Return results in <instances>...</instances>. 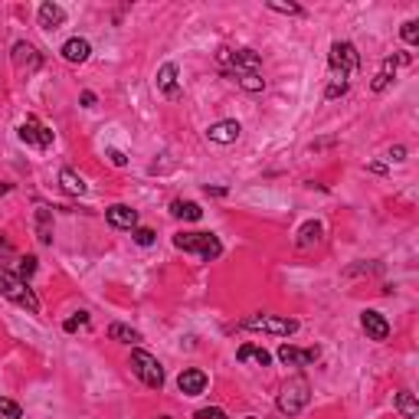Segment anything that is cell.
I'll return each mask as SVG.
<instances>
[{
	"label": "cell",
	"mask_w": 419,
	"mask_h": 419,
	"mask_svg": "<svg viewBox=\"0 0 419 419\" xmlns=\"http://www.w3.org/2000/svg\"><path fill=\"white\" fill-rule=\"evenodd\" d=\"M0 295L7 298V302H13V305L27 308L30 314H37V311H39V298L33 295V288H30L20 276L7 272V269H0Z\"/></svg>",
	"instance_id": "1"
},
{
	"label": "cell",
	"mask_w": 419,
	"mask_h": 419,
	"mask_svg": "<svg viewBox=\"0 0 419 419\" xmlns=\"http://www.w3.org/2000/svg\"><path fill=\"white\" fill-rule=\"evenodd\" d=\"M174 246L181 252H197L203 262H213L223 256V243L213 233H181V236H174Z\"/></svg>",
	"instance_id": "2"
},
{
	"label": "cell",
	"mask_w": 419,
	"mask_h": 419,
	"mask_svg": "<svg viewBox=\"0 0 419 419\" xmlns=\"http://www.w3.org/2000/svg\"><path fill=\"white\" fill-rule=\"evenodd\" d=\"M311 400V383L305 377H292L278 393V413L282 416H298Z\"/></svg>",
	"instance_id": "3"
},
{
	"label": "cell",
	"mask_w": 419,
	"mask_h": 419,
	"mask_svg": "<svg viewBox=\"0 0 419 419\" xmlns=\"http://www.w3.org/2000/svg\"><path fill=\"white\" fill-rule=\"evenodd\" d=\"M239 328H246V331H266V334H276V337H288V334L298 331V321L295 318H285V314H252L246 321H239Z\"/></svg>",
	"instance_id": "4"
},
{
	"label": "cell",
	"mask_w": 419,
	"mask_h": 419,
	"mask_svg": "<svg viewBox=\"0 0 419 419\" xmlns=\"http://www.w3.org/2000/svg\"><path fill=\"white\" fill-rule=\"evenodd\" d=\"M328 63H331V69H334V79H344V82H347V76H354V72L361 69V53L354 49V43L337 39V43H331Z\"/></svg>",
	"instance_id": "5"
},
{
	"label": "cell",
	"mask_w": 419,
	"mask_h": 419,
	"mask_svg": "<svg viewBox=\"0 0 419 419\" xmlns=\"http://www.w3.org/2000/svg\"><path fill=\"white\" fill-rule=\"evenodd\" d=\"M131 370L138 373V380L144 387H151V390H161L164 387V367L148 351H131Z\"/></svg>",
	"instance_id": "6"
},
{
	"label": "cell",
	"mask_w": 419,
	"mask_h": 419,
	"mask_svg": "<svg viewBox=\"0 0 419 419\" xmlns=\"http://www.w3.org/2000/svg\"><path fill=\"white\" fill-rule=\"evenodd\" d=\"M321 357V347H292V344H282L278 347V361L285 363V367H311L314 361Z\"/></svg>",
	"instance_id": "7"
},
{
	"label": "cell",
	"mask_w": 419,
	"mask_h": 419,
	"mask_svg": "<svg viewBox=\"0 0 419 419\" xmlns=\"http://www.w3.org/2000/svg\"><path fill=\"white\" fill-rule=\"evenodd\" d=\"M10 59H13V66H17L20 72H37V69L43 66V56H39V53L30 46V43H13V53H10Z\"/></svg>",
	"instance_id": "8"
},
{
	"label": "cell",
	"mask_w": 419,
	"mask_h": 419,
	"mask_svg": "<svg viewBox=\"0 0 419 419\" xmlns=\"http://www.w3.org/2000/svg\"><path fill=\"white\" fill-rule=\"evenodd\" d=\"M20 138L33 148H49L53 144V131H49L46 124H39L37 118H27V122L20 124Z\"/></svg>",
	"instance_id": "9"
},
{
	"label": "cell",
	"mask_w": 419,
	"mask_h": 419,
	"mask_svg": "<svg viewBox=\"0 0 419 419\" xmlns=\"http://www.w3.org/2000/svg\"><path fill=\"white\" fill-rule=\"evenodd\" d=\"M361 328L370 341H387L390 337V321L383 318L380 311H363L361 314Z\"/></svg>",
	"instance_id": "10"
},
{
	"label": "cell",
	"mask_w": 419,
	"mask_h": 419,
	"mask_svg": "<svg viewBox=\"0 0 419 419\" xmlns=\"http://www.w3.org/2000/svg\"><path fill=\"white\" fill-rule=\"evenodd\" d=\"M207 373L197 370V367H191V370H183L181 377H177V390L183 393V397H200L203 390H207Z\"/></svg>",
	"instance_id": "11"
},
{
	"label": "cell",
	"mask_w": 419,
	"mask_h": 419,
	"mask_svg": "<svg viewBox=\"0 0 419 419\" xmlns=\"http://www.w3.org/2000/svg\"><path fill=\"white\" fill-rule=\"evenodd\" d=\"M105 217H108V223H112L115 229H134V226H138V210L124 207V203L108 207V210H105Z\"/></svg>",
	"instance_id": "12"
},
{
	"label": "cell",
	"mask_w": 419,
	"mask_h": 419,
	"mask_svg": "<svg viewBox=\"0 0 419 419\" xmlns=\"http://www.w3.org/2000/svg\"><path fill=\"white\" fill-rule=\"evenodd\" d=\"M239 131H243V128H239V122H233V118H229V122L210 124L207 138H210V141H217V144H233L239 138Z\"/></svg>",
	"instance_id": "13"
},
{
	"label": "cell",
	"mask_w": 419,
	"mask_h": 419,
	"mask_svg": "<svg viewBox=\"0 0 419 419\" xmlns=\"http://www.w3.org/2000/svg\"><path fill=\"white\" fill-rule=\"evenodd\" d=\"M400 63H410V56L403 53V56H387V59H383V69L377 72V79H373V86H370L373 92H383V89L390 86L393 76H397V66H400Z\"/></svg>",
	"instance_id": "14"
},
{
	"label": "cell",
	"mask_w": 419,
	"mask_h": 419,
	"mask_svg": "<svg viewBox=\"0 0 419 419\" xmlns=\"http://www.w3.org/2000/svg\"><path fill=\"white\" fill-rule=\"evenodd\" d=\"M157 89H161L167 98L181 96V86H177V66H174V63H164V66L157 69Z\"/></svg>",
	"instance_id": "15"
},
{
	"label": "cell",
	"mask_w": 419,
	"mask_h": 419,
	"mask_svg": "<svg viewBox=\"0 0 419 419\" xmlns=\"http://www.w3.org/2000/svg\"><path fill=\"white\" fill-rule=\"evenodd\" d=\"M37 17H39V27L43 30H56L66 23V10L59 7V4H43Z\"/></svg>",
	"instance_id": "16"
},
{
	"label": "cell",
	"mask_w": 419,
	"mask_h": 419,
	"mask_svg": "<svg viewBox=\"0 0 419 419\" xmlns=\"http://www.w3.org/2000/svg\"><path fill=\"white\" fill-rule=\"evenodd\" d=\"M236 357L243 363H259V367H269V363H272V354H269L266 347H259V344H243L236 351Z\"/></svg>",
	"instance_id": "17"
},
{
	"label": "cell",
	"mask_w": 419,
	"mask_h": 419,
	"mask_svg": "<svg viewBox=\"0 0 419 419\" xmlns=\"http://www.w3.org/2000/svg\"><path fill=\"white\" fill-rule=\"evenodd\" d=\"M89 53H92V46H89V39H82V37L69 39L66 46H63V59H66V63H86Z\"/></svg>",
	"instance_id": "18"
},
{
	"label": "cell",
	"mask_w": 419,
	"mask_h": 419,
	"mask_svg": "<svg viewBox=\"0 0 419 419\" xmlns=\"http://www.w3.org/2000/svg\"><path fill=\"white\" fill-rule=\"evenodd\" d=\"M171 213H174L177 219H187V223H197V219L203 217L200 203H193V200H174V203H171Z\"/></svg>",
	"instance_id": "19"
},
{
	"label": "cell",
	"mask_w": 419,
	"mask_h": 419,
	"mask_svg": "<svg viewBox=\"0 0 419 419\" xmlns=\"http://www.w3.org/2000/svg\"><path fill=\"white\" fill-rule=\"evenodd\" d=\"M59 183H63V191L72 193V197H82V193H86V181H82L76 171H69V167L59 171Z\"/></svg>",
	"instance_id": "20"
},
{
	"label": "cell",
	"mask_w": 419,
	"mask_h": 419,
	"mask_svg": "<svg viewBox=\"0 0 419 419\" xmlns=\"http://www.w3.org/2000/svg\"><path fill=\"white\" fill-rule=\"evenodd\" d=\"M393 406L403 413V419H419V403H416V397H413L410 390H400V393H397Z\"/></svg>",
	"instance_id": "21"
},
{
	"label": "cell",
	"mask_w": 419,
	"mask_h": 419,
	"mask_svg": "<svg viewBox=\"0 0 419 419\" xmlns=\"http://www.w3.org/2000/svg\"><path fill=\"white\" fill-rule=\"evenodd\" d=\"M49 219H53V210L49 207H39L37 210V233H39V243H53V226H49Z\"/></svg>",
	"instance_id": "22"
},
{
	"label": "cell",
	"mask_w": 419,
	"mask_h": 419,
	"mask_svg": "<svg viewBox=\"0 0 419 419\" xmlns=\"http://www.w3.org/2000/svg\"><path fill=\"white\" fill-rule=\"evenodd\" d=\"M318 239H321V223H318V219H308L305 226L298 229V246L308 249L311 243H318Z\"/></svg>",
	"instance_id": "23"
},
{
	"label": "cell",
	"mask_w": 419,
	"mask_h": 419,
	"mask_svg": "<svg viewBox=\"0 0 419 419\" xmlns=\"http://www.w3.org/2000/svg\"><path fill=\"white\" fill-rule=\"evenodd\" d=\"M108 337L118 341V344H138L141 341V334L134 331V328H128V324H112V328H108Z\"/></svg>",
	"instance_id": "24"
},
{
	"label": "cell",
	"mask_w": 419,
	"mask_h": 419,
	"mask_svg": "<svg viewBox=\"0 0 419 419\" xmlns=\"http://www.w3.org/2000/svg\"><path fill=\"white\" fill-rule=\"evenodd\" d=\"M33 272H37V256H20L17 276L23 278V282H30V278H33Z\"/></svg>",
	"instance_id": "25"
},
{
	"label": "cell",
	"mask_w": 419,
	"mask_h": 419,
	"mask_svg": "<svg viewBox=\"0 0 419 419\" xmlns=\"http://www.w3.org/2000/svg\"><path fill=\"white\" fill-rule=\"evenodd\" d=\"M400 37L406 39V43H410V46H416V43H419V23H416V20H406V23H403Z\"/></svg>",
	"instance_id": "26"
},
{
	"label": "cell",
	"mask_w": 419,
	"mask_h": 419,
	"mask_svg": "<svg viewBox=\"0 0 419 419\" xmlns=\"http://www.w3.org/2000/svg\"><path fill=\"white\" fill-rule=\"evenodd\" d=\"M23 410H20V403L13 400H0V419H20Z\"/></svg>",
	"instance_id": "27"
},
{
	"label": "cell",
	"mask_w": 419,
	"mask_h": 419,
	"mask_svg": "<svg viewBox=\"0 0 419 419\" xmlns=\"http://www.w3.org/2000/svg\"><path fill=\"white\" fill-rule=\"evenodd\" d=\"M131 236H134V243H138V246H151V243H154V229H148V226H134V229H131Z\"/></svg>",
	"instance_id": "28"
},
{
	"label": "cell",
	"mask_w": 419,
	"mask_h": 419,
	"mask_svg": "<svg viewBox=\"0 0 419 419\" xmlns=\"http://www.w3.org/2000/svg\"><path fill=\"white\" fill-rule=\"evenodd\" d=\"M269 10H278V13H292V17H298V13H302V7H298V4H278V0H269Z\"/></svg>",
	"instance_id": "29"
},
{
	"label": "cell",
	"mask_w": 419,
	"mask_h": 419,
	"mask_svg": "<svg viewBox=\"0 0 419 419\" xmlns=\"http://www.w3.org/2000/svg\"><path fill=\"white\" fill-rule=\"evenodd\" d=\"M86 324H89V314H86V311H79L76 318H69V321L63 324V328H66V331L72 334V331H79V328H86Z\"/></svg>",
	"instance_id": "30"
},
{
	"label": "cell",
	"mask_w": 419,
	"mask_h": 419,
	"mask_svg": "<svg viewBox=\"0 0 419 419\" xmlns=\"http://www.w3.org/2000/svg\"><path fill=\"white\" fill-rule=\"evenodd\" d=\"M347 92V82L344 79H334L331 86H328V92H324V98H337V96H344Z\"/></svg>",
	"instance_id": "31"
},
{
	"label": "cell",
	"mask_w": 419,
	"mask_h": 419,
	"mask_svg": "<svg viewBox=\"0 0 419 419\" xmlns=\"http://www.w3.org/2000/svg\"><path fill=\"white\" fill-rule=\"evenodd\" d=\"M108 157H112L115 167H124V164H128V157H124V154L118 151V148H108Z\"/></svg>",
	"instance_id": "32"
},
{
	"label": "cell",
	"mask_w": 419,
	"mask_h": 419,
	"mask_svg": "<svg viewBox=\"0 0 419 419\" xmlns=\"http://www.w3.org/2000/svg\"><path fill=\"white\" fill-rule=\"evenodd\" d=\"M197 419H226V413L223 410H200L197 413Z\"/></svg>",
	"instance_id": "33"
},
{
	"label": "cell",
	"mask_w": 419,
	"mask_h": 419,
	"mask_svg": "<svg viewBox=\"0 0 419 419\" xmlns=\"http://www.w3.org/2000/svg\"><path fill=\"white\" fill-rule=\"evenodd\" d=\"M390 161H406V148H400V144L390 148Z\"/></svg>",
	"instance_id": "34"
},
{
	"label": "cell",
	"mask_w": 419,
	"mask_h": 419,
	"mask_svg": "<svg viewBox=\"0 0 419 419\" xmlns=\"http://www.w3.org/2000/svg\"><path fill=\"white\" fill-rule=\"evenodd\" d=\"M10 252H13V246H10V243H7V236L0 233V256H10Z\"/></svg>",
	"instance_id": "35"
},
{
	"label": "cell",
	"mask_w": 419,
	"mask_h": 419,
	"mask_svg": "<svg viewBox=\"0 0 419 419\" xmlns=\"http://www.w3.org/2000/svg\"><path fill=\"white\" fill-rule=\"evenodd\" d=\"M82 105H86V108H92V105H96V92H82Z\"/></svg>",
	"instance_id": "36"
},
{
	"label": "cell",
	"mask_w": 419,
	"mask_h": 419,
	"mask_svg": "<svg viewBox=\"0 0 419 419\" xmlns=\"http://www.w3.org/2000/svg\"><path fill=\"white\" fill-rule=\"evenodd\" d=\"M157 419H171V416H157Z\"/></svg>",
	"instance_id": "37"
},
{
	"label": "cell",
	"mask_w": 419,
	"mask_h": 419,
	"mask_svg": "<svg viewBox=\"0 0 419 419\" xmlns=\"http://www.w3.org/2000/svg\"><path fill=\"white\" fill-rule=\"evenodd\" d=\"M246 419H256V416H246Z\"/></svg>",
	"instance_id": "38"
}]
</instances>
